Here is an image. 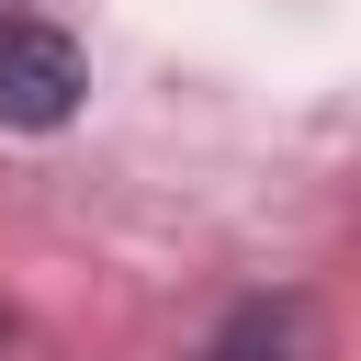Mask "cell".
Segmentation results:
<instances>
[{
  "instance_id": "obj_1",
  "label": "cell",
  "mask_w": 361,
  "mask_h": 361,
  "mask_svg": "<svg viewBox=\"0 0 361 361\" xmlns=\"http://www.w3.org/2000/svg\"><path fill=\"white\" fill-rule=\"evenodd\" d=\"M79 90H90V68H79V45L56 23H0V124L45 135V124L79 113Z\"/></svg>"
},
{
  "instance_id": "obj_2",
  "label": "cell",
  "mask_w": 361,
  "mask_h": 361,
  "mask_svg": "<svg viewBox=\"0 0 361 361\" xmlns=\"http://www.w3.org/2000/svg\"><path fill=\"white\" fill-rule=\"evenodd\" d=\"M282 350H293V316H282V305H237L203 361H282Z\"/></svg>"
},
{
  "instance_id": "obj_3",
  "label": "cell",
  "mask_w": 361,
  "mask_h": 361,
  "mask_svg": "<svg viewBox=\"0 0 361 361\" xmlns=\"http://www.w3.org/2000/svg\"><path fill=\"white\" fill-rule=\"evenodd\" d=\"M0 350H11V316H0Z\"/></svg>"
}]
</instances>
